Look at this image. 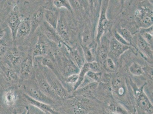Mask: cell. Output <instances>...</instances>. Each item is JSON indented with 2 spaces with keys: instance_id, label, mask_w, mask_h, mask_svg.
Wrapping results in <instances>:
<instances>
[{
  "instance_id": "cell-1",
  "label": "cell",
  "mask_w": 153,
  "mask_h": 114,
  "mask_svg": "<svg viewBox=\"0 0 153 114\" xmlns=\"http://www.w3.org/2000/svg\"><path fill=\"white\" fill-rule=\"evenodd\" d=\"M23 82L22 88L25 94L36 101L51 105L54 104L55 101L43 93L36 83L35 79L34 80L30 79Z\"/></svg>"
},
{
  "instance_id": "cell-2",
  "label": "cell",
  "mask_w": 153,
  "mask_h": 114,
  "mask_svg": "<svg viewBox=\"0 0 153 114\" xmlns=\"http://www.w3.org/2000/svg\"><path fill=\"white\" fill-rule=\"evenodd\" d=\"M34 65V78L40 90L47 97L54 100H59L61 98L57 95L47 81L39 64L36 61Z\"/></svg>"
},
{
  "instance_id": "cell-3",
  "label": "cell",
  "mask_w": 153,
  "mask_h": 114,
  "mask_svg": "<svg viewBox=\"0 0 153 114\" xmlns=\"http://www.w3.org/2000/svg\"><path fill=\"white\" fill-rule=\"evenodd\" d=\"M37 62L39 64L47 81L57 95L61 99L66 98L68 96V92L58 76L48 68L43 66Z\"/></svg>"
},
{
  "instance_id": "cell-4",
  "label": "cell",
  "mask_w": 153,
  "mask_h": 114,
  "mask_svg": "<svg viewBox=\"0 0 153 114\" xmlns=\"http://www.w3.org/2000/svg\"><path fill=\"white\" fill-rule=\"evenodd\" d=\"M38 40L33 48V58L37 57L45 56L53 53L51 50V45L53 42L50 41L41 32L38 35Z\"/></svg>"
},
{
  "instance_id": "cell-5",
  "label": "cell",
  "mask_w": 153,
  "mask_h": 114,
  "mask_svg": "<svg viewBox=\"0 0 153 114\" xmlns=\"http://www.w3.org/2000/svg\"><path fill=\"white\" fill-rule=\"evenodd\" d=\"M34 73V58L27 56L22 61L19 66L18 75L19 80L24 81L31 79Z\"/></svg>"
},
{
  "instance_id": "cell-6",
  "label": "cell",
  "mask_w": 153,
  "mask_h": 114,
  "mask_svg": "<svg viewBox=\"0 0 153 114\" xmlns=\"http://www.w3.org/2000/svg\"><path fill=\"white\" fill-rule=\"evenodd\" d=\"M5 57L9 65V67L13 69L16 72V70L19 71L21 64L25 58L24 53L19 49L15 47L9 49Z\"/></svg>"
},
{
  "instance_id": "cell-7",
  "label": "cell",
  "mask_w": 153,
  "mask_h": 114,
  "mask_svg": "<svg viewBox=\"0 0 153 114\" xmlns=\"http://www.w3.org/2000/svg\"><path fill=\"white\" fill-rule=\"evenodd\" d=\"M145 85L135 91L137 105L140 109L148 114L153 113V105L144 91Z\"/></svg>"
},
{
  "instance_id": "cell-8",
  "label": "cell",
  "mask_w": 153,
  "mask_h": 114,
  "mask_svg": "<svg viewBox=\"0 0 153 114\" xmlns=\"http://www.w3.org/2000/svg\"><path fill=\"white\" fill-rule=\"evenodd\" d=\"M108 1H104L102 2L101 6V14H100L99 20L97 39V41H100V38L102 37L105 30L108 29L109 26V21L107 19L106 11L108 5Z\"/></svg>"
},
{
  "instance_id": "cell-9",
  "label": "cell",
  "mask_w": 153,
  "mask_h": 114,
  "mask_svg": "<svg viewBox=\"0 0 153 114\" xmlns=\"http://www.w3.org/2000/svg\"><path fill=\"white\" fill-rule=\"evenodd\" d=\"M17 8L15 7L11 12L7 19V24L11 31L13 41L16 40V33L22 18L18 11Z\"/></svg>"
},
{
  "instance_id": "cell-10",
  "label": "cell",
  "mask_w": 153,
  "mask_h": 114,
  "mask_svg": "<svg viewBox=\"0 0 153 114\" xmlns=\"http://www.w3.org/2000/svg\"><path fill=\"white\" fill-rule=\"evenodd\" d=\"M41 33L51 42L61 46L64 42L55 29L51 27L45 21L40 26Z\"/></svg>"
},
{
  "instance_id": "cell-11",
  "label": "cell",
  "mask_w": 153,
  "mask_h": 114,
  "mask_svg": "<svg viewBox=\"0 0 153 114\" xmlns=\"http://www.w3.org/2000/svg\"><path fill=\"white\" fill-rule=\"evenodd\" d=\"M56 30L64 42L68 39L69 26L65 13L63 12H60L59 20Z\"/></svg>"
},
{
  "instance_id": "cell-12",
  "label": "cell",
  "mask_w": 153,
  "mask_h": 114,
  "mask_svg": "<svg viewBox=\"0 0 153 114\" xmlns=\"http://www.w3.org/2000/svg\"><path fill=\"white\" fill-rule=\"evenodd\" d=\"M137 19L140 25L145 27L152 26L153 12L146 9L138 11L137 14Z\"/></svg>"
},
{
  "instance_id": "cell-13",
  "label": "cell",
  "mask_w": 153,
  "mask_h": 114,
  "mask_svg": "<svg viewBox=\"0 0 153 114\" xmlns=\"http://www.w3.org/2000/svg\"><path fill=\"white\" fill-rule=\"evenodd\" d=\"M24 96L30 105L34 106L43 112L51 114H59V113L54 109L51 105L41 101H36L25 94H24Z\"/></svg>"
},
{
  "instance_id": "cell-14",
  "label": "cell",
  "mask_w": 153,
  "mask_h": 114,
  "mask_svg": "<svg viewBox=\"0 0 153 114\" xmlns=\"http://www.w3.org/2000/svg\"><path fill=\"white\" fill-rule=\"evenodd\" d=\"M31 31L30 19L29 18L22 19L16 33V40L17 38H25L31 33Z\"/></svg>"
},
{
  "instance_id": "cell-15",
  "label": "cell",
  "mask_w": 153,
  "mask_h": 114,
  "mask_svg": "<svg viewBox=\"0 0 153 114\" xmlns=\"http://www.w3.org/2000/svg\"><path fill=\"white\" fill-rule=\"evenodd\" d=\"M31 24V31L33 34L44 21V8H39L33 13L30 19Z\"/></svg>"
},
{
  "instance_id": "cell-16",
  "label": "cell",
  "mask_w": 153,
  "mask_h": 114,
  "mask_svg": "<svg viewBox=\"0 0 153 114\" xmlns=\"http://www.w3.org/2000/svg\"><path fill=\"white\" fill-rule=\"evenodd\" d=\"M60 12L44 8V21L51 27L56 29L59 20Z\"/></svg>"
},
{
  "instance_id": "cell-17",
  "label": "cell",
  "mask_w": 153,
  "mask_h": 114,
  "mask_svg": "<svg viewBox=\"0 0 153 114\" xmlns=\"http://www.w3.org/2000/svg\"><path fill=\"white\" fill-rule=\"evenodd\" d=\"M129 48V46L120 43L115 38L112 39L110 43V51L115 57L120 56Z\"/></svg>"
},
{
  "instance_id": "cell-18",
  "label": "cell",
  "mask_w": 153,
  "mask_h": 114,
  "mask_svg": "<svg viewBox=\"0 0 153 114\" xmlns=\"http://www.w3.org/2000/svg\"><path fill=\"white\" fill-rule=\"evenodd\" d=\"M98 86V82H93L87 84L85 87L78 89L76 90V94L82 96L91 98L94 97V93Z\"/></svg>"
},
{
  "instance_id": "cell-19",
  "label": "cell",
  "mask_w": 153,
  "mask_h": 114,
  "mask_svg": "<svg viewBox=\"0 0 153 114\" xmlns=\"http://www.w3.org/2000/svg\"><path fill=\"white\" fill-rule=\"evenodd\" d=\"M63 45L65 46L68 52L73 59L75 63L77 65V66L80 68H81L83 65V59L81 56V53L80 50H79L77 47H71L68 45L66 43L64 42Z\"/></svg>"
},
{
  "instance_id": "cell-20",
  "label": "cell",
  "mask_w": 153,
  "mask_h": 114,
  "mask_svg": "<svg viewBox=\"0 0 153 114\" xmlns=\"http://www.w3.org/2000/svg\"><path fill=\"white\" fill-rule=\"evenodd\" d=\"M4 103L7 106L13 105L17 99V95L13 90H10L5 91L3 95Z\"/></svg>"
},
{
  "instance_id": "cell-21",
  "label": "cell",
  "mask_w": 153,
  "mask_h": 114,
  "mask_svg": "<svg viewBox=\"0 0 153 114\" xmlns=\"http://www.w3.org/2000/svg\"><path fill=\"white\" fill-rule=\"evenodd\" d=\"M5 80L9 82L15 83L19 82V78L17 72L10 67H5L4 70Z\"/></svg>"
},
{
  "instance_id": "cell-22",
  "label": "cell",
  "mask_w": 153,
  "mask_h": 114,
  "mask_svg": "<svg viewBox=\"0 0 153 114\" xmlns=\"http://www.w3.org/2000/svg\"><path fill=\"white\" fill-rule=\"evenodd\" d=\"M90 70L89 66L88 63L83 64V66L81 68L80 72H79L78 80L73 87L74 90L75 91L77 90L81 85L83 81L84 80L85 75L87 74V72L89 71Z\"/></svg>"
},
{
  "instance_id": "cell-23",
  "label": "cell",
  "mask_w": 153,
  "mask_h": 114,
  "mask_svg": "<svg viewBox=\"0 0 153 114\" xmlns=\"http://www.w3.org/2000/svg\"><path fill=\"white\" fill-rule=\"evenodd\" d=\"M108 108L113 113L117 114H129L124 108L117 103L111 102L108 105Z\"/></svg>"
},
{
  "instance_id": "cell-24",
  "label": "cell",
  "mask_w": 153,
  "mask_h": 114,
  "mask_svg": "<svg viewBox=\"0 0 153 114\" xmlns=\"http://www.w3.org/2000/svg\"><path fill=\"white\" fill-rule=\"evenodd\" d=\"M52 4L56 9H66L71 12L72 10L69 1L66 0H55L52 1Z\"/></svg>"
},
{
  "instance_id": "cell-25",
  "label": "cell",
  "mask_w": 153,
  "mask_h": 114,
  "mask_svg": "<svg viewBox=\"0 0 153 114\" xmlns=\"http://www.w3.org/2000/svg\"><path fill=\"white\" fill-rule=\"evenodd\" d=\"M79 100H76L72 104V111L74 114H84L87 112V109L82 105Z\"/></svg>"
},
{
  "instance_id": "cell-26",
  "label": "cell",
  "mask_w": 153,
  "mask_h": 114,
  "mask_svg": "<svg viewBox=\"0 0 153 114\" xmlns=\"http://www.w3.org/2000/svg\"><path fill=\"white\" fill-rule=\"evenodd\" d=\"M137 44L139 48L142 50L144 51V52L149 55H151L152 54L151 49L149 46V45L143 40L140 36L139 37L137 40Z\"/></svg>"
},
{
  "instance_id": "cell-27",
  "label": "cell",
  "mask_w": 153,
  "mask_h": 114,
  "mask_svg": "<svg viewBox=\"0 0 153 114\" xmlns=\"http://www.w3.org/2000/svg\"><path fill=\"white\" fill-rule=\"evenodd\" d=\"M130 71L132 74L135 76H140L144 73V71L141 66L136 62L133 63L131 66L130 67Z\"/></svg>"
},
{
  "instance_id": "cell-28",
  "label": "cell",
  "mask_w": 153,
  "mask_h": 114,
  "mask_svg": "<svg viewBox=\"0 0 153 114\" xmlns=\"http://www.w3.org/2000/svg\"><path fill=\"white\" fill-rule=\"evenodd\" d=\"M9 49V45L7 41L4 38L0 40V58L5 56Z\"/></svg>"
},
{
  "instance_id": "cell-29",
  "label": "cell",
  "mask_w": 153,
  "mask_h": 114,
  "mask_svg": "<svg viewBox=\"0 0 153 114\" xmlns=\"http://www.w3.org/2000/svg\"><path fill=\"white\" fill-rule=\"evenodd\" d=\"M119 34L129 44L131 42L132 36L131 33L125 28H121L119 30Z\"/></svg>"
},
{
  "instance_id": "cell-30",
  "label": "cell",
  "mask_w": 153,
  "mask_h": 114,
  "mask_svg": "<svg viewBox=\"0 0 153 114\" xmlns=\"http://www.w3.org/2000/svg\"><path fill=\"white\" fill-rule=\"evenodd\" d=\"M82 48L83 50L85 58L86 61H87L88 63L93 62L94 57H93L92 53L91 50L85 46H82Z\"/></svg>"
},
{
  "instance_id": "cell-31",
  "label": "cell",
  "mask_w": 153,
  "mask_h": 114,
  "mask_svg": "<svg viewBox=\"0 0 153 114\" xmlns=\"http://www.w3.org/2000/svg\"><path fill=\"white\" fill-rule=\"evenodd\" d=\"M86 75L94 82L98 83L101 80L102 73L101 72H94L90 70Z\"/></svg>"
},
{
  "instance_id": "cell-32",
  "label": "cell",
  "mask_w": 153,
  "mask_h": 114,
  "mask_svg": "<svg viewBox=\"0 0 153 114\" xmlns=\"http://www.w3.org/2000/svg\"><path fill=\"white\" fill-rule=\"evenodd\" d=\"M104 66L105 69L109 72H114L115 70V66L113 61L109 58H107L104 61Z\"/></svg>"
},
{
  "instance_id": "cell-33",
  "label": "cell",
  "mask_w": 153,
  "mask_h": 114,
  "mask_svg": "<svg viewBox=\"0 0 153 114\" xmlns=\"http://www.w3.org/2000/svg\"><path fill=\"white\" fill-rule=\"evenodd\" d=\"M142 38L149 45H153V36L148 31H144L141 34Z\"/></svg>"
},
{
  "instance_id": "cell-34",
  "label": "cell",
  "mask_w": 153,
  "mask_h": 114,
  "mask_svg": "<svg viewBox=\"0 0 153 114\" xmlns=\"http://www.w3.org/2000/svg\"><path fill=\"white\" fill-rule=\"evenodd\" d=\"M79 74H74L66 77L65 81L67 84L72 85L73 87L77 82L79 79Z\"/></svg>"
},
{
  "instance_id": "cell-35",
  "label": "cell",
  "mask_w": 153,
  "mask_h": 114,
  "mask_svg": "<svg viewBox=\"0 0 153 114\" xmlns=\"http://www.w3.org/2000/svg\"><path fill=\"white\" fill-rule=\"evenodd\" d=\"M88 64L90 71L94 72H100V66L98 62H92Z\"/></svg>"
},
{
  "instance_id": "cell-36",
  "label": "cell",
  "mask_w": 153,
  "mask_h": 114,
  "mask_svg": "<svg viewBox=\"0 0 153 114\" xmlns=\"http://www.w3.org/2000/svg\"><path fill=\"white\" fill-rule=\"evenodd\" d=\"M115 38L119 42L124 45L129 46L130 44L126 41L117 32H115L114 34Z\"/></svg>"
},
{
  "instance_id": "cell-37",
  "label": "cell",
  "mask_w": 153,
  "mask_h": 114,
  "mask_svg": "<svg viewBox=\"0 0 153 114\" xmlns=\"http://www.w3.org/2000/svg\"><path fill=\"white\" fill-rule=\"evenodd\" d=\"M100 55L102 59L105 60L107 58V53L105 50L104 48H102L100 50L99 52Z\"/></svg>"
},
{
  "instance_id": "cell-38",
  "label": "cell",
  "mask_w": 153,
  "mask_h": 114,
  "mask_svg": "<svg viewBox=\"0 0 153 114\" xmlns=\"http://www.w3.org/2000/svg\"><path fill=\"white\" fill-rule=\"evenodd\" d=\"M6 30L4 28L2 27H0V40L4 38L5 36Z\"/></svg>"
},
{
  "instance_id": "cell-39",
  "label": "cell",
  "mask_w": 153,
  "mask_h": 114,
  "mask_svg": "<svg viewBox=\"0 0 153 114\" xmlns=\"http://www.w3.org/2000/svg\"><path fill=\"white\" fill-rule=\"evenodd\" d=\"M27 107H26L25 108V110L23 112H22V113H21L20 114H26V113H27Z\"/></svg>"
},
{
  "instance_id": "cell-40",
  "label": "cell",
  "mask_w": 153,
  "mask_h": 114,
  "mask_svg": "<svg viewBox=\"0 0 153 114\" xmlns=\"http://www.w3.org/2000/svg\"><path fill=\"white\" fill-rule=\"evenodd\" d=\"M26 114H30V110H29L28 108H27V111Z\"/></svg>"
},
{
  "instance_id": "cell-41",
  "label": "cell",
  "mask_w": 153,
  "mask_h": 114,
  "mask_svg": "<svg viewBox=\"0 0 153 114\" xmlns=\"http://www.w3.org/2000/svg\"><path fill=\"white\" fill-rule=\"evenodd\" d=\"M1 20H0V24H1Z\"/></svg>"
}]
</instances>
